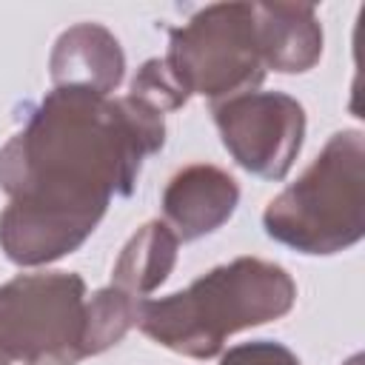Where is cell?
Segmentation results:
<instances>
[{"instance_id":"6da1fadb","label":"cell","mask_w":365,"mask_h":365,"mask_svg":"<svg viewBox=\"0 0 365 365\" xmlns=\"http://www.w3.org/2000/svg\"><path fill=\"white\" fill-rule=\"evenodd\" d=\"M163 143V114L128 94L51 88L0 148V188L11 200L0 214L3 254L46 265L77 251Z\"/></svg>"},{"instance_id":"7a4b0ae2","label":"cell","mask_w":365,"mask_h":365,"mask_svg":"<svg viewBox=\"0 0 365 365\" xmlns=\"http://www.w3.org/2000/svg\"><path fill=\"white\" fill-rule=\"evenodd\" d=\"M294 299L297 285L282 265L259 257H237L211 268L185 291L143 299L137 325L174 354L211 359L231 334L285 317Z\"/></svg>"},{"instance_id":"3957f363","label":"cell","mask_w":365,"mask_h":365,"mask_svg":"<svg viewBox=\"0 0 365 365\" xmlns=\"http://www.w3.org/2000/svg\"><path fill=\"white\" fill-rule=\"evenodd\" d=\"M265 234L299 254H336L365 234V143L362 131H336L317 160L279 191L265 214Z\"/></svg>"},{"instance_id":"277c9868","label":"cell","mask_w":365,"mask_h":365,"mask_svg":"<svg viewBox=\"0 0 365 365\" xmlns=\"http://www.w3.org/2000/svg\"><path fill=\"white\" fill-rule=\"evenodd\" d=\"M0 354L23 365H77L86 359L83 277L34 271L0 285Z\"/></svg>"},{"instance_id":"5b68a950","label":"cell","mask_w":365,"mask_h":365,"mask_svg":"<svg viewBox=\"0 0 365 365\" xmlns=\"http://www.w3.org/2000/svg\"><path fill=\"white\" fill-rule=\"evenodd\" d=\"M163 60L188 97L200 94L220 103L254 91L265 77L254 3H214L200 9L185 26L171 29Z\"/></svg>"},{"instance_id":"8992f818","label":"cell","mask_w":365,"mask_h":365,"mask_svg":"<svg viewBox=\"0 0 365 365\" xmlns=\"http://www.w3.org/2000/svg\"><path fill=\"white\" fill-rule=\"evenodd\" d=\"M222 145L245 171L282 180L305 137L302 106L282 91H245L211 106Z\"/></svg>"},{"instance_id":"52a82bcc","label":"cell","mask_w":365,"mask_h":365,"mask_svg":"<svg viewBox=\"0 0 365 365\" xmlns=\"http://www.w3.org/2000/svg\"><path fill=\"white\" fill-rule=\"evenodd\" d=\"M240 202L237 180L208 163H194L180 168L163 191L165 225L177 240L188 242L217 231L234 214Z\"/></svg>"},{"instance_id":"ba28073f","label":"cell","mask_w":365,"mask_h":365,"mask_svg":"<svg viewBox=\"0 0 365 365\" xmlns=\"http://www.w3.org/2000/svg\"><path fill=\"white\" fill-rule=\"evenodd\" d=\"M48 71L54 88H86L108 97L123 83L125 54L108 29L77 23L57 37Z\"/></svg>"},{"instance_id":"9c48e42d","label":"cell","mask_w":365,"mask_h":365,"mask_svg":"<svg viewBox=\"0 0 365 365\" xmlns=\"http://www.w3.org/2000/svg\"><path fill=\"white\" fill-rule=\"evenodd\" d=\"M254 26L265 68L299 74L317 66L322 54V26L314 6L254 3Z\"/></svg>"},{"instance_id":"30bf717a","label":"cell","mask_w":365,"mask_h":365,"mask_svg":"<svg viewBox=\"0 0 365 365\" xmlns=\"http://www.w3.org/2000/svg\"><path fill=\"white\" fill-rule=\"evenodd\" d=\"M177 245L180 240L165 222L160 220L145 222L120 251L111 271V285L137 302L148 299V294L160 288L174 271Z\"/></svg>"},{"instance_id":"8fae6325","label":"cell","mask_w":365,"mask_h":365,"mask_svg":"<svg viewBox=\"0 0 365 365\" xmlns=\"http://www.w3.org/2000/svg\"><path fill=\"white\" fill-rule=\"evenodd\" d=\"M140 302L114 285L100 288L86 299V354H103L137 325Z\"/></svg>"},{"instance_id":"7c38bea8","label":"cell","mask_w":365,"mask_h":365,"mask_svg":"<svg viewBox=\"0 0 365 365\" xmlns=\"http://www.w3.org/2000/svg\"><path fill=\"white\" fill-rule=\"evenodd\" d=\"M128 97L140 100L143 106L165 114V111H177L188 103V94L185 88L177 83V77L171 74V68L165 66L163 57H154V60H145L140 66V71L134 74L131 80V91Z\"/></svg>"},{"instance_id":"4fadbf2b","label":"cell","mask_w":365,"mask_h":365,"mask_svg":"<svg viewBox=\"0 0 365 365\" xmlns=\"http://www.w3.org/2000/svg\"><path fill=\"white\" fill-rule=\"evenodd\" d=\"M220 365H299V359L282 342L257 339V342H242V345L228 348Z\"/></svg>"},{"instance_id":"5bb4252c","label":"cell","mask_w":365,"mask_h":365,"mask_svg":"<svg viewBox=\"0 0 365 365\" xmlns=\"http://www.w3.org/2000/svg\"><path fill=\"white\" fill-rule=\"evenodd\" d=\"M345 365H362V356H359V354H354V356H351Z\"/></svg>"},{"instance_id":"9a60e30c","label":"cell","mask_w":365,"mask_h":365,"mask_svg":"<svg viewBox=\"0 0 365 365\" xmlns=\"http://www.w3.org/2000/svg\"><path fill=\"white\" fill-rule=\"evenodd\" d=\"M0 365H11V362H9V359H6L3 354H0Z\"/></svg>"}]
</instances>
